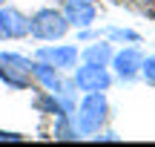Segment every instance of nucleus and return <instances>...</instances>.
<instances>
[{"instance_id": "1", "label": "nucleus", "mask_w": 155, "mask_h": 147, "mask_svg": "<svg viewBox=\"0 0 155 147\" xmlns=\"http://www.w3.org/2000/svg\"><path fill=\"white\" fill-rule=\"evenodd\" d=\"M106 115H109V104H106L104 92H83V101L75 104L72 124H75L78 136H92L104 127Z\"/></svg>"}, {"instance_id": "2", "label": "nucleus", "mask_w": 155, "mask_h": 147, "mask_svg": "<svg viewBox=\"0 0 155 147\" xmlns=\"http://www.w3.org/2000/svg\"><path fill=\"white\" fill-rule=\"evenodd\" d=\"M66 32H69V23L63 12L58 9H38L29 17V35L38 40H61Z\"/></svg>"}, {"instance_id": "3", "label": "nucleus", "mask_w": 155, "mask_h": 147, "mask_svg": "<svg viewBox=\"0 0 155 147\" xmlns=\"http://www.w3.org/2000/svg\"><path fill=\"white\" fill-rule=\"evenodd\" d=\"M0 81L12 90L32 87V61L20 52H0Z\"/></svg>"}, {"instance_id": "4", "label": "nucleus", "mask_w": 155, "mask_h": 147, "mask_svg": "<svg viewBox=\"0 0 155 147\" xmlns=\"http://www.w3.org/2000/svg\"><path fill=\"white\" fill-rule=\"evenodd\" d=\"M72 84H75V90H81V92H106L112 87V72L106 67L83 63V67H75Z\"/></svg>"}, {"instance_id": "5", "label": "nucleus", "mask_w": 155, "mask_h": 147, "mask_svg": "<svg viewBox=\"0 0 155 147\" xmlns=\"http://www.w3.org/2000/svg\"><path fill=\"white\" fill-rule=\"evenodd\" d=\"M141 63H144V52H141L135 43L112 52V58H109V67L115 69V75L121 81H135L138 72H141Z\"/></svg>"}, {"instance_id": "6", "label": "nucleus", "mask_w": 155, "mask_h": 147, "mask_svg": "<svg viewBox=\"0 0 155 147\" xmlns=\"http://www.w3.org/2000/svg\"><path fill=\"white\" fill-rule=\"evenodd\" d=\"M78 58H81V52H78V46H72V43L40 46V49L35 52V61H46V63H52L55 69H75L78 67Z\"/></svg>"}, {"instance_id": "7", "label": "nucleus", "mask_w": 155, "mask_h": 147, "mask_svg": "<svg viewBox=\"0 0 155 147\" xmlns=\"http://www.w3.org/2000/svg\"><path fill=\"white\" fill-rule=\"evenodd\" d=\"M29 35V17L15 6H0V40H20Z\"/></svg>"}, {"instance_id": "8", "label": "nucleus", "mask_w": 155, "mask_h": 147, "mask_svg": "<svg viewBox=\"0 0 155 147\" xmlns=\"http://www.w3.org/2000/svg\"><path fill=\"white\" fill-rule=\"evenodd\" d=\"M63 17H66L69 26H92L98 20V9H95L92 0H72V3H63Z\"/></svg>"}, {"instance_id": "9", "label": "nucleus", "mask_w": 155, "mask_h": 147, "mask_svg": "<svg viewBox=\"0 0 155 147\" xmlns=\"http://www.w3.org/2000/svg\"><path fill=\"white\" fill-rule=\"evenodd\" d=\"M32 78L43 87L46 92H61L63 81H61V69H55L46 61H32Z\"/></svg>"}, {"instance_id": "10", "label": "nucleus", "mask_w": 155, "mask_h": 147, "mask_svg": "<svg viewBox=\"0 0 155 147\" xmlns=\"http://www.w3.org/2000/svg\"><path fill=\"white\" fill-rule=\"evenodd\" d=\"M112 46L109 43H92V46H86V49L81 52V58H83V63H95V67H109V58H112Z\"/></svg>"}, {"instance_id": "11", "label": "nucleus", "mask_w": 155, "mask_h": 147, "mask_svg": "<svg viewBox=\"0 0 155 147\" xmlns=\"http://www.w3.org/2000/svg\"><path fill=\"white\" fill-rule=\"evenodd\" d=\"M55 138H66V142H72V138H81L72 124V115L69 113H58L55 115Z\"/></svg>"}, {"instance_id": "12", "label": "nucleus", "mask_w": 155, "mask_h": 147, "mask_svg": "<svg viewBox=\"0 0 155 147\" xmlns=\"http://www.w3.org/2000/svg\"><path fill=\"white\" fill-rule=\"evenodd\" d=\"M101 35H106L109 40H127V43H141V35L132 29H121V26H106Z\"/></svg>"}, {"instance_id": "13", "label": "nucleus", "mask_w": 155, "mask_h": 147, "mask_svg": "<svg viewBox=\"0 0 155 147\" xmlns=\"http://www.w3.org/2000/svg\"><path fill=\"white\" fill-rule=\"evenodd\" d=\"M35 107H38L40 113H49V115L63 113V107H61V101H58V95H55V92H46V95H40L38 101H35Z\"/></svg>"}, {"instance_id": "14", "label": "nucleus", "mask_w": 155, "mask_h": 147, "mask_svg": "<svg viewBox=\"0 0 155 147\" xmlns=\"http://www.w3.org/2000/svg\"><path fill=\"white\" fill-rule=\"evenodd\" d=\"M141 78L147 81V84L155 87V55H144V63H141Z\"/></svg>"}, {"instance_id": "15", "label": "nucleus", "mask_w": 155, "mask_h": 147, "mask_svg": "<svg viewBox=\"0 0 155 147\" xmlns=\"http://www.w3.org/2000/svg\"><path fill=\"white\" fill-rule=\"evenodd\" d=\"M0 142H23V136H20V133H6V130H0Z\"/></svg>"}, {"instance_id": "16", "label": "nucleus", "mask_w": 155, "mask_h": 147, "mask_svg": "<svg viewBox=\"0 0 155 147\" xmlns=\"http://www.w3.org/2000/svg\"><path fill=\"white\" fill-rule=\"evenodd\" d=\"M95 138H98V142H118L115 133H104V136H95Z\"/></svg>"}, {"instance_id": "17", "label": "nucleus", "mask_w": 155, "mask_h": 147, "mask_svg": "<svg viewBox=\"0 0 155 147\" xmlns=\"http://www.w3.org/2000/svg\"><path fill=\"white\" fill-rule=\"evenodd\" d=\"M61 3H72V0H61Z\"/></svg>"}, {"instance_id": "18", "label": "nucleus", "mask_w": 155, "mask_h": 147, "mask_svg": "<svg viewBox=\"0 0 155 147\" xmlns=\"http://www.w3.org/2000/svg\"><path fill=\"white\" fill-rule=\"evenodd\" d=\"M3 3H6V0H0V6H3Z\"/></svg>"}]
</instances>
